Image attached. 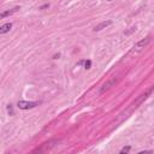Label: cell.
Listing matches in <instances>:
<instances>
[{
  "instance_id": "obj_1",
  "label": "cell",
  "mask_w": 154,
  "mask_h": 154,
  "mask_svg": "<svg viewBox=\"0 0 154 154\" xmlns=\"http://www.w3.org/2000/svg\"><path fill=\"white\" fill-rule=\"evenodd\" d=\"M149 41H150V37H146L144 40H142V41H140L138 43H136L134 47H132V49H131V54L132 53H137V52H140V51H142L148 43H149Z\"/></svg>"
},
{
  "instance_id": "obj_2",
  "label": "cell",
  "mask_w": 154,
  "mask_h": 154,
  "mask_svg": "<svg viewBox=\"0 0 154 154\" xmlns=\"http://www.w3.org/2000/svg\"><path fill=\"white\" fill-rule=\"evenodd\" d=\"M38 105V102L36 101H18L17 106L19 109H30V108H34Z\"/></svg>"
},
{
  "instance_id": "obj_3",
  "label": "cell",
  "mask_w": 154,
  "mask_h": 154,
  "mask_svg": "<svg viewBox=\"0 0 154 154\" xmlns=\"http://www.w3.org/2000/svg\"><path fill=\"white\" fill-rule=\"evenodd\" d=\"M11 28H12V23H5V24H2V25L0 26V34L2 35V34L8 32V31L11 30Z\"/></svg>"
},
{
  "instance_id": "obj_4",
  "label": "cell",
  "mask_w": 154,
  "mask_h": 154,
  "mask_svg": "<svg viewBox=\"0 0 154 154\" xmlns=\"http://www.w3.org/2000/svg\"><path fill=\"white\" fill-rule=\"evenodd\" d=\"M116 83V79H112V81H109V82H107V83H105L103 85H102V88H101V90H100V93L102 94V93H105L106 90H108L113 84Z\"/></svg>"
},
{
  "instance_id": "obj_5",
  "label": "cell",
  "mask_w": 154,
  "mask_h": 154,
  "mask_svg": "<svg viewBox=\"0 0 154 154\" xmlns=\"http://www.w3.org/2000/svg\"><path fill=\"white\" fill-rule=\"evenodd\" d=\"M111 24H112V22H111V20L102 22V23H100L99 25H96V26L94 28V31H99V30H101V29H103V28H106V26H108V25H111Z\"/></svg>"
},
{
  "instance_id": "obj_6",
  "label": "cell",
  "mask_w": 154,
  "mask_h": 154,
  "mask_svg": "<svg viewBox=\"0 0 154 154\" xmlns=\"http://www.w3.org/2000/svg\"><path fill=\"white\" fill-rule=\"evenodd\" d=\"M18 10H19V7H13V8L8 10V11H6V12H2V13L0 14V18H5V17H7V16H10V14L14 13V12H17Z\"/></svg>"
},
{
  "instance_id": "obj_7",
  "label": "cell",
  "mask_w": 154,
  "mask_h": 154,
  "mask_svg": "<svg viewBox=\"0 0 154 154\" xmlns=\"http://www.w3.org/2000/svg\"><path fill=\"white\" fill-rule=\"evenodd\" d=\"M153 90H154V87H152L149 90H147V91H146V94H143V95H142V97H141V99H140V100L136 102V105H140V103H141V102H142V101H143V100H144V99H146V97H147V96H148V95H149V94H150Z\"/></svg>"
},
{
  "instance_id": "obj_8",
  "label": "cell",
  "mask_w": 154,
  "mask_h": 154,
  "mask_svg": "<svg viewBox=\"0 0 154 154\" xmlns=\"http://www.w3.org/2000/svg\"><path fill=\"white\" fill-rule=\"evenodd\" d=\"M130 149H131V147H130V146H128V147H124V148H123V149L120 150V154H124V153H128V152H129Z\"/></svg>"
},
{
  "instance_id": "obj_9",
  "label": "cell",
  "mask_w": 154,
  "mask_h": 154,
  "mask_svg": "<svg viewBox=\"0 0 154 154\" xmlns=\"http://www.w3.org/2000/svg\"><path fill=\"white\" fill-rule=\"evenodd\" d=\"M90 65H91V61H90V60L84 61V67H85V69H90Z\"/></svg>"
},
{
  "instance_id": "obj_10",
  "label": "cell",
  "mask_w": 154,
  "mask_h": 154,
  "mask_svg": "<svg viewBox=\"0 0 154 154\" xmlns=\"http://www.w3.org/2000/svg\"><path fill=\"white\" fill-rule=\"evenodd\" d=\"M7 109H8V113H10L11 116H12V114H13V109H12V105H8V106H7Z\"/></svg>"
},
{
  "instance_id": "obj_11",
  "label": "cell",
  "mask_w": 154,
  "mask_h": 154,
  "mask_svg": "<svg viewBox=\"0 0 154 154\" xmlns=\"http://www.w3.org/2000/svg\"><path fill=\"white\" fill-rule=\"evenodd\" d=\"M107 1H112V0H107Z\"/></svg>"
}]
</instances>
